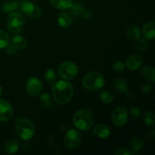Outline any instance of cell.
Returning a JSON list of instances; mask_svg holds the SVG:
<instances>
[{
  "label": "cell",
  "mask_w": 155,
  "mask_h": 155,
  "mask_svg": "<svg viewBox=\"0 0 155 155\" xmlns=\"http://www.w3.org/2000/svg\"><path fill=\"white\" fill-rule=\"evenodd\" d=\"M51 92L56 103L58 104H65L71 101L74 90L70 83L64 80H59L53 83Z\"/></svg>",
  "instance_id": "obj_1"
},
{
  "label": "cell",
  "mask_w": 155,
  "mask_h": 155,
  "mask_svg": "<svg viewBox=\"0 0 155 155\" xmlns=\"http://www.w3.org/2000/svg\"><path fill=\"white\" fill-rule=\"evenodd\" d=\"M15 131L23 140H29L35 134L36 127L30 120L25 117H18L15 122Z\"/></svg>",
  "instance_id": "obj_2"
},
{
  "label": "cell",
  "mask_w": 155,
  "mask_h": 155,
  "mask_svg": "<svg viewBox=\"0 0 155 155\" xmlns=\"http://www.w3.org/2000/svg\"><path fill=\"white\" fill-rule=\"evenodd\" d=\"M73 123L78 130L86 131L92 128L93 126V115L88 109H81L76 112L74 115Z\"/></svg>",
  "instance_id": "obj_3"
},
{
  "label": "cell",
  "mask_w": 155,
  "mask_h": 155,
  "mask_svg": "<svg viewBox=\"0 0 155 155\" xmlns=\"http://www.w3.org/2000/svg\"><path fill=\"white\" fill-rule=\"evenodd\" d=\"M83 85L88 90H98L104 86V78L100 73L92 71L84 76L83 79Z\"/></svg>",
  "instance_id": "obj_4"
},
{
  "label": "cell",
  "mask_w": 155,
  "mask_h": 155,
  "mask_svg": "<svg viewBox=\"0 0 155 155\" xmlns=\"http://www.w3.org/2000/svg\"><path fill=\"white\" fill-rule=\"evenodd\" d=\"M24 17L18 12L10 13L7 21V26L9 32L13 34H18L22 31L24 27Z\"/></svg>",
  "instance_id": "obj_5"
},
{
  "label": "cell",
  "mask_w": 155,
  "mask_h": 155,
  "mask_svg": "<svg viewBox=\"0 0 155 155\" xmlns=\"http://www.w3.org/2000/svg\"><path fill=\"white\" fill-rule=\"evenodd\" d=\"M58 74L64 80H73L78 74V67L73 61H64L59 65Z\"/></svg>",
  "instance_id": "obj_6"
},
{
  "label": "cell",
  "mask_w": 155,
  "mask_h": 155,
  "mask_svg": "<svg viewBox=\"0 0 155 155\" xmlns=\"http://www.w3.org/2000/svg\"><path fill=\"white\" fill-rule=\"evenodd\" d=\"M83 136L81 133L77 130H71L68 131L64 138L65 146L70 149L77 148L81 144Z\"/></svg>",
  "instance_id": "obj_7"
},
{
  "label": "cell",
  "mask_w": 155,
  "mask_h": 155,
  "mask_svg": "<svg viewBox=\"0 0 155 155\" xmlns=\"http://www.w3.org/2000/svg\"><path fill=\"white\" fill-rule=\"evenodd\" d=\"M20 9L27 16L33 18H40L42 15V11L37 5L30 1H24L20 2Z\"/></svg>",
  "instance_id": "obj_8"
},
{
  "label": "cell",
  "mask_w": 155,
  "mask_h": 155,
  "mask_svg": "<svg viewBox=\"0 0 155 155\" xmlns=\"http://www.w3.org/2000/svg\"><path fill=\"white\" fill-rule=\"evenodd\" d=\"M113 124L116 127H123L125 125L128 120V112L124 107H118L114 110L111 115Z\"/></svg>",
  "instance_id": "obj_9"
},
{
  "label": "cell",
  "mask_w": 155,
  "mask_h": 155,
  "mask_svg": "<svg viewBox=\"0 0 155 155\" xmlns=\"http://www.w3.org/2000/svg\"><path fill=\"white\" fill-rule=\"evenodd\" d=\"M27 92L30 96H37L42 90V84L39 79L32 77L29 79L26 84Z\"/></svg>",
  "instance_id": "obj_10"
},
{
  "label": "cell",
  "mask_w": 155,
  "mask_h": 155,
  "mask_svg": "<svg viewBox=\"0 0 155 155\" xmlns=\"http://www.w3.org/2000/svg\"><path fill=\"white\" fill-rule=\"evenodd\" d=\"M13 109L8 101L0 99V122L8 121L12 117Z\"/></svg>",
  "instance_id": "obj_11"
},
{
  "label": "cell",
  "mask_w": 155,
  "mask_h": 155,
  "mask_svg": "<svg viewBox=\"0 0 155 155\" xmlns=\"http://www.w3.org/2000/svg\"><path fill=\"white\" fill-rule=\"evenodd\" d=\"M142 58L139 54H133L127 58L126 61V66L130 71H136L142 64Z\"/></svg>",
  "instance_id": "obj_12"
},
{
  "label": "cell",
  "mask_w": 155,
  "mask_h": 155,
  "mask_svg": "<svg viewBox=\"0 0 155 155\" xmlns=\"http://www.w3.org/2000/svg\"><path fill=\"white\" fill-rule=\"evenodd\" d=\"M110 133V129L105 124H98L94 128V134L100 139H107Z\"/></svg>",
  "instance_id": "obj_13"
},
{
  "label": "cell",
  "mask_w": 155,
  "mask_h": 155,
  "mask_svg": "<svg viewBox=\"0 0 155 155\" xmlns=\"http://www.w3.org/2000/svg\"><path fill=\"white\" fill-rule=\"evenodd\" d=\"M141 75L142 78L151 83L155 81V70L151 66H145L141 70Z\"/></svg>",
  "instance_id": "obj_14"
},
{
  "label": "cell",
  "mask_w": 155,
  "mask_h": 155,
  "mask_svg": "<svg viewBox=\"0 0 155 155\" xmlns=\"http://www.w3.org/2000/svg\"><path fill=\"white\" fill-rule=\"evenodd\" d=\"M20 142L18 139H11L8 141L4 146V151L8 154H12L17 152L19 148Z\"/></svg>",
  "instance_id": "obj_15"
},
{
  "label": "cell",
  "mask_w": 155,
  "mask_h": 155,
  "mask_svg": "<svg viewBox=\"0 0 155 155\" xmlns=\"http://www.w3.org/2000/svg\"><path fill=\"white\" fill-rule=\"evenodd\" d=\"M59 26L62 28H68L72 23V18L68 12H63L59 15L58 18Z\"/></svg>",
  "instance_id": "obj_16"
},
{
  "label": "cell",
  "mask_w": 155,
  "mask_h": 155,
  "mask_svg": "<svg viewBox=\"0 0 155 155\" xmlns=\"http://www.w3.org/2000/svg\"><path fill=\"white\" fill-rule=\"evenodd\" d=\"M11 44L13 45L17 48V50H23L27 46V42L25 38L21 36H18V35L12 38L11 40Z\"/></svg>",
  "instance_id": "obj_17"
},
{
  "label": "cell",
  "mask_w": 155,
  "mask_h": 155,
  "mask_svg": "<svg viewBox=\"0 0 155 155\" xmlns=\"http://www.w3.org/2000/svg\"><path fill=\"white\" fill-rule=\"evenodd\" d=\"M154 22H148L144 26L143 35L147 39H154L155 38Z\"/></svg>",
  "instance_id": "obj_18"
},
{
  "label": "cell",
  "mask_w": 155,
  "mask_h": 155,
  "mask_svg": "<svg viewBox=\"0 0 155 155\" xmlns=\"http://www.w3.org/2000/svg\"><path fill=\"white\" fill-rule=\"evenodd\" d=\"M127 36L131 40H138L141 37L140 29L137 26H130L127 30Z\"/></svg>",
  "instance_id": "obj_19"
},
{
  "label": "cell",
  "mask_w": 155,
  "mask_h": 155,
  "mask_svg": "<svg viewBox=\"0 0 155 155\" xmlns=\"http://www.w3.org/2000/svg\"><path fill=\"white\" fill-rule=\"evenodd\" d=\"M50 1L54 8L61 10L69 8L73 3V0H50Z\"/></svg>",
  "instance_id": "obj_20"
},
{
  "label": "cell",
  "mask_w": 155,
  "mask_h": 155,
  "mask_svg": "<svg viewBox=\"0 0 155 155\" xmlns=\"http://www.w3.org/2000/svg\"><path fill=\"white\" fill-rule=\"evenodd\" d=\"M114 87L118 92L124 93L127 89V81L124 78L117 77L115 79L114 82Z\"/></svg>",
  "instance_id": "obj_21"
},
{
  "label": "cell",
  "mask_w": 155,
  "mask_h": 155,
  "mask_svg": "<svg viewBox=\"0 0 155 155\" xmlns=\"http://www.w3.org/2000/svg\"><path fill=\"white\" fill-rule=\"evenodd\" d=\"M19 4V1H9L5 2L2 5V11L5 13H12L18 8Z\"/></svg>",
  "instance_id": "obj_22"
},
{
  "label": "cell",
  "mask_w": 155,
  "mask_h": 155,
  "mask_svg": "<svg viewBox=\"0 0 155 155\" xmlns=\"http://www.w3.org/2000/svg\"><path fill=\"white\" fill-rule=\"evenodd\" d=\"M143 146V141L140 137H135L131 140L130 147L133 151H138Z\"/></svg>",
  "instance_id": "obj_23"
},
{
  "label": "cell",
  "mask_w": 155,
  "mask_h": 155,
  "mask_svg": "<svg viewBox=\"0 0 155 155\" xmlns=\"http://www.w3.org/2000/svg\"><path fill=\"white\" fill-rule=\"evenodd\" d=\"M143 120L145 124L148 127H153L155 123L154 114L151 110H148L145 113L143 116Z\"/></svg>",
  "instance_id": "obj_24"
},
{
  "label": "cell",
  "mask_w": 155,
  "mask_h": 155,
  "mask_svg": "<svg viewBox=\"0 0 155 155\" xmlns=\"http://www.w3.org/2000/svg\"><path fill=\"white\" fill-rule=\"evenodd\" d=\"M70 8H71V13L76 16H80V15H83V12H84V8L79 2L74 3V4L72 3Z\"/></svg>",
  "instance_id": "obj_25"
},
{
  "label": "cell",
  "mask_w": 155,
  "mask_h": 155,
  "mask_svg": "<svg viewBox=\"0 0 155 155\" xmlns=\"http://www.w3.org/2000/svg\"><path fill=\"white\" fill-rule=\"evenodd\" d=\"M40 102L45 107H51L52 106V99L48 93H43L40 96Z\"/></svg>",
  "instance_id": "obj_26"
},
{
  "label": "cell",
  "mask_w": 155,
  "mask_h": 155,
  "mask_svg": "<svg viewBox=\"0 0 155 155\" xmlns=\"http://www.w3.org/2000/svg\"><path fill=\"white\" fill-rule=\"evenodd\" d=\"M99 98L102 102L105 103V104H110V103H111L113 101L114 95L109 91H103L100 94Z\"/></svg>",
  "instance_id": "obj_27"
},
{
  "label": "cell",
  "mask_w": 155,
  "mask_h": 155,
  "mask_svg": "<svg viewBox=\"0 0 155 155\" xmlns=\"http://www.w3.org/2000/svg\"><path fill=\"white\" fill-rule=\"evenodd\" d=\"M10 42L8 33L4 30H0V48H4Z\"/></svg>",
  "instance_id": "obj_28"
},
{
  "label": "cell",
  "mask_w": 155,
  "mask_h": 155,
  "mask_svg": "<svg viewBox=\"0 0 155 155\" xmlns=\"http://www.w3.org/2000/svg\"><path fill=\"white\" fill-rule=\"evenodd\" d=\"M45 79L48 83H53L56 80V74L54 70L48 69L45 73Z\"/></svg>",
  "instance_id": "obj_29"
},
{
  "label": "cell",
  "mask_w": 155,
  "mask_h": 155,
  "mask_svg": "<svg viewBox=\"0 0 155 155\" xmlns=\"http://www.w3.org/2000/svg\"><path fill=\"white\" fill-rule=\"evenodd\" d=\"M148 48V42L145 39H141L136 44V49L139 51H144Z\"/></svg>",
  "instance_id": "obj_30"
},
{
  "label": "cell",
  "mask_w": 155,
  "mask_h": 155,
  "mask_svg": "<svg viewBox=\"0 0 155 155\" xmlns=\"http://www.w3.org/2000/svg\"><path fill=\"white\" fill-rule=\"evenodd\" d=\"M130 115L132 116V117H133L134 119H139V118L141 117V115H142L140 110H139L138 107H130Z\"/></svg>",
  "instance_id": "obj_31"
},
{
  "label": "cell",
  "mask_w": 155,
  "mask_h": 155,
  "mask_svg": "<svg viewBox=\"0 0 155 155\" xmlns=\"http://www.w3.org/2000/svg\"><path fill=\"white\" fill-rule=\"evenodd\" d=\"M124 68H125V65L122 61H117L113 64V70L116 73H122Z\"/></svg>",
  "instance_id": "obj_32"
},
{
  "label": "cell",
  "mask_w": 155,
  "mask_h": 155,
  "mask_svg": "<svg viewBox=\"0 0 155 155\" xmlns=\"http://www.w3.org/2000/svg\"><path fill=\"white\" fill-rule=\"evenodd\" d=\"M115 155H134V152L128 148H119L114 152Z\"/></svg>",
  "instance_id": "obj_33"
},
{
  "label": "cell",
  "mask_w": 155,
  "mask_h": 155,
  "mask_svg": "<svg viewBox=\"0 0 155 155\" xmlns=\"http://www.w3.org/2000/svg\"><path fill=\"white\" fill-rule=\"evenodd\" d=\"M5 51L7 54H10V55H13V54H16L18 50H17V48L13 45H12L11 43H8L7 45V46L5 47Z\"/></svg>",
  "instance_id": "obj_34"
},
{
  "label": "cell",
  "mask_w": 155,
  "mask_h": 155,
  "mask_svg": "<svg viewBox=\"0 0 155 155\" xmlns=\"http://www.w3.org/2000/svg\"><path fill=\"white\" fill-rule=\"evenodd\" d=\"M153 86L149 84H144L143 86H142V91L143 93L145 94H148L152 91Z\"/></svg>",
  "instance_id": "obj_35"
},
{
  "label": "cell",
  "mask_w": 155,
  "mask_h": 155,
  "mask_svg": "<svg viewBox=\"0 0 155 155\" xmlns=\"http://www.w3.org/2000/svg\"><path fill=\"white\" fill-rule=\"evenodd\" d=\"M148 136H149L148 138H150V139H154V130H152V131H151V133H149Z\"/></svg>",
  "instance_id": "obj_36"
},
{
  "label": "cell",
  "mask_w": 155,
  "mask_h": 155,
  "mask_svg": "<svg viewBox=\"0 0 155 155\" xmlns=\"http://www.w3.org/2000/svg\"><path fill=\"white\" fill-rule=\"evenodd\" d=\"M2 94V86H0V96H1Z\"/></svg>",
  "instance_id": "obj_37"
},
{
  "label": "cell",
  "mask_w": 155,
  "mask_h": 155,
  "mask_svg": "<svg viewBox=\"0 0 155 155\" xmlns=\"http://www.w3.org/2000/svg\"><path fill=\"white\" fill-rule=\"evenodd\" d=\"M0 75H1V70H0Z\"/></svg>",
  "instance_id": "obj_38"
}]
</instances>
